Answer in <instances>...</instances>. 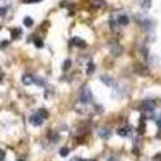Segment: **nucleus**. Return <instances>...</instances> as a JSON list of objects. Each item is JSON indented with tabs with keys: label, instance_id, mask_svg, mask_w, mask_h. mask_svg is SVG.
<instances>
[{
	"label": "nucleus",
	"instance_id": "cd10ccee",
	"mask_svg": "<svg viewBox=\"0 0 161 161\" xmlns=\"http://www.w3.org/2000/svg\"><path fill=\"white\" fill-rule=\"evenodd\" d=\"M5 11H6L5 6H0V15H5Z\"/></svg>",
	"mask_w": 161,
	"mask_h": 161
},
{
	"label": "nucleus",
	"instance_id": "c756f323",
	"mask_svg": "<svg viewBox=\"0 0 161 161\" xmlns=\"http://www.w3.org/2000/svg\"><path fill=\"white\" fill-rule=\"evenodd\" d=\"M158 126L161 127V116H160V119H158Z\"/></svg>",
	"mask_w": 161,
	"mask_h": 161
},
{
	"label": "nucleus",
	"instance_id": "393cba45",
	"mask_svg": "<svg viewBox=\"0 0 161 161\" xmlns=\"http://www.w3.org/2000/svg\"><path fill=\"white\" fill-rule=\"evenodd\" d=\"M3 160H5V152L0 150V161H3Z\"/></svg>",
	"mask_w": 161,
	"mask_h": 161
},
{
	"label": "nucleus",
	"instance_id": "2eb2a0df",
	"mask_svg": "<svg viewBox=\"0 0 161 161\" xmlns=\"http://www.w3.org/2000/svg\"><path fill=\"white\" fill-rule=\"evenodd\" d=\"M92 5H94L95 8H103V6H105V0H94Z\"/></svg>",
	"mask_w": 161,
	"mask_h": 161
},
{
	"label": "nucleus",
	"instance_id": "dca6fc26",
	"mask_svg": "<svg viewBox=\"0 0 161 161\" xmlns=\"http://www.w3.org/2000/svg\"><path fill=\"white\" fill-rule=\"evenodd\" d=\"M23 23H24V26H26V27H32V26H34L32 18H29V16H26V18H24V21H23Z\"/></svg>",
	"mask_w": 161,
	"mask_h": 161
},
{
	"label": "nucleus",
	"instance_id": "6e6552de",
	"mask_svg": "<svg viewBox=\"0 0 161 161\" xmlns=\"http://www.w3.org/2000/svg\"><path fill=\"white\" fill-rule=\"evenodd\" d=\"M100 79H102V82H103V84H107L108 87H114V85H116L114 79H113V77H109V76H102Z\"/></svg>",
	"mask_w": 161,
	"mask_h": 161
},
{
	"label": "nucleus",
	"instance_id": "4468645a",
	"mask_svg": "<svg viewBox=\"0 0 161 161\" xmlns=\"http://www.w3.org/2000/svg\"><path fill=\"white\" fill-rule=\"evenodd\" d=\"M94 71H95V64L92 63V61H89L87 63V74L90 76V74H94Z\"/></svg>",
	"mask_w": 161,
	"mask_h": 161
},
{
	"label": "nucleus",
	"instance_id": "4be33fe9",
	"mask_svg": "<svg viewBox=\"0 0 161 161\" xmlns=\"http://www.w3.org/2000/svg\"><path fill=\"white\" fill-rule=\"evenodd\" d=\"M37 113H39V114L42 116L44 119H45V118H49V111H47V109H39Z\"/></svg>",
	"mask_w": 161,
	"mask_h": 161
},
{
	"label": "nucleus",
	"instance_id": "20e7f679",
	"mask_svg": "<svg viewBox=\"0 0 161 161\" xmlns=\"http://www.w3.org/2000/svg\"><path fill=\"white\" fill-rule=\"evenodd\" d=\"M42 122H44V118L39 114V113H34V114H31L29 116V124L31 126H42Z\"/></svg>",
	"mask_w": 161,
	"mask_h": 161
},
{
	"label": "nucleus",
	"instance_id": "f03ea898",
	"mask_svg": "<svg viewBox=\"0 0 161 161\" xmlns=\"http://www.w3.org/2000/svg\"><path fill=\"white\" fill-rule=\"evenodd\" d=\"M155 108H156V103L153 100H145V102H142V103H140L139 111L145 113V114H150V113L155 111Z\"/></svg>",
	"mask_w": 161,
	"mask_h": 161
},
{
	"label": "nucleus",
	"instance_id": "6ab92c4d",
	"mask_svg": "<svg viewBox=\"0 0 161 161\" xmlns=\"http://www.w3.org/2000/svg\"><path fill=\"white\" fill-rule=\"evenodd\" d=\"M34 84H37V85L42 87V85H45V81H44L42 77H34Z\"/></svg>",
	"mask_w": 161,
	"mask_h": 161
},
{
	"label": "nucleus",
	"instance_id": "f8f14e48",
	"mask_svg": "<svg viewBox=\"0 0 161 161\" xmlns=\"http://www.w3.org/2000/svg\"><path fill=\"white\" fill-rule=\"evenodd\" d=\"M139 5L142 6V8H150L152 6V0H139Z\"/></svg>",
	"mask_w": 161,
	"mask_h": 161
},
{
	"label": "nucleus",
	"instance_id": "f257e3e1",
	"mask_svg": "<svg viewBox=\"0 0 161 161\" xmlns=\"http://www.w3.org/2000/svg\"><path fill=\"white\" fill-rule=\"evenodd\" d=\"M79 102L82 105H92L94 103V95H92L90 89L87 87V85H84V87L81 89V94H79Z\"/></svg>",
	"mask_w": 161,
	"mask_h": 161
},
{
	"label": "nucleus",
	"instance_id": "a211bd4d",
	"mask_svg": "<svg viewBox=\"0 0 161 161\" xmlns=\"http://www.w3.org/2000/svg\"><path fill=\"white\" fill-rule=\"evenodd\" d=\"M68 153H69V148H68V147H61L60 148V156H68Z\"/></svg>",
	"mask_w": 161,
	"mask_h": 161
},
{
	"label": "nucleus",
	"instance_id": "bb28decb",
	"mask_svg": "<svg viewBox=\"0 0 161 161\" xmlns=\"http://www.w3.org/2000/svg\"><path fill=\"white\" fill-rule=\"evenodd\" d=\"M153 161H161V153H158V155H156L155 158H153Z\"/></svg>",
	"mask_w": 161,
	"mask_h": 161
},
{
	"label": "nucleus",
	"instance_id": "5701e85b",
	"mask_svg": "<svg viewBox=\"0 0 161 161\" xmlns=\"http://www.w3.org/2000/svg\"><path fill=\"white\" fill-rule=\"evenodd\" d=\"M107 161H119V158H118V156H114V155H111Z\"/></svg>",
	"mask_w": 161,
	"mask_h": 161
},
{
	"label": "nucleus",
	"instance_id": "0eeeda50",
	"mask_svg": "<svg viewBox=\"0 0 161 161\" xmlns=\"http://www.w3.org/2000/svg\"><path fill=\"white\" fill-rule=\"evenodd\" d=\"M134 71L139 73V74H142V76H147V74H148V69H147L145 64H142V63H135L134 64Z\"/></svg>",
	"mask_w": 161,
	"mask_h": 161
},
{
	"label": "nucleus",
	"instance_id": "412c9836",
	"mask_svg": "<svg viewBox=\"0 0 161 161\" xmlns=\"http://www.w3.org/2000/svg\"><path fill=\"white\" fill-rule=\"evenodd\" d=\"M71 68V60H64V63H63V71H68Z\"/></svg>",
	"mask_w": 161,
	"mask_h": 161
},
{
	"label": "nucleus",
	"instance_id": "aec40b11",
	"mask_svg": "<svg viewBox=\"0 0 161 161\" xmlns=\"http://www.w3.org/2000/svg\"><path fill=\"white\" fill-rule=\"evenodd\" d=\"M145 132V122L143 119H140V124H139V134H143Z\"/></svg>",
	"mask_w": 161,
	"mask_h": 161
},
{
	"label": "nucleus",
	"instance_id": "1a4fd4ad",
	"mask_svg": "<svg viewBox=\"0 0 161 161\" xmlns=\"http://www.w3.org/2000/svg\"><path fill=\"white\" fill-rule=\"evenodd\" d=\"M129 134H131V127L129 126H124V127L118 129V135H121V137H127Z\"/></svg>",
	"mask_w": 161,
	"mask_h": 161
},
{
	"label": "nucleus",
	"instance_id": "c85d7f7f",
	"mask_svg": "<svg viewBox=\"0 0 161 161\" xmlns=\"http://www.w3.org/2000/svg\"><path fill=\"white\" fill-rule=\"evenodd\" d=\"M71 161H85V160H82V158H73Z\"/></svg>",
	"mask_w": 161,
	"mask_h": 161
},
{
	"label": "nucleus",
	"instance_id": "9d476101",
	"mask_svg": "<svg viewBox=\"0 0 161 161\" xmlns=\"http://www.w3.org/2000/svg\"><path fill=\"white\" fill-rule=\"evenodd\" d=\"M21 82H23L24 85L34 84V76H31V74H24V76H23V79H21Z\"/></svg>",
	"mask_w": 161,
	"mask_h": 161
},
{
	"label": "nucleus",
	"instance_id": "39448f33",
	"mask_svg": "<svg viewBox=\"0 0 161 161\" xmlns=\"http://www.w3.org/2000/svg\"><path fill=\"white\" fill-rule=\"evenodd\" d=\"M69 44H71V45H74V47H79V49H85V47H87V42L82 40L81 37H73V39L69 40Z\"/></svg>",
	"mask_w": 161,
	"mask_h": 161
},
{
	"label": "nucleus",
	"instance_id": "423d86ee",
	"mask_svg": "<svg viewBox=\"0 0 161 161\" xmlns=\"http://www.w3.org/2000/svg\"><path fill=\"white\" fill-rule=\"evenodd\" d=\"M97 134L100 139H103V140H108L109 137H111V129H108V127H100L97 131Z\"/></svg>",
	"mask_w": 161,
	"mask_h": 161
},
{
	"label": "nucleus",
	"instance_id": "7c9ffc66",
	"mask_svg": "<svg viewBox=\"0 0 161 161\" xmlns=\"http://www.w3.org/2000/svg\"><path fill=\"white\" fill-rule=\"evenodd\" d=\"M2 81H3V79H2V73H0V82H2Z\"/></svg>",
	"mask_w": 161,
	"mask_h": 161
},
{
	"label": "nucleus",
	"instance_id": "9b49d317",
	"mask_svg": "<svg viewBox=\"0 0 161 161\" xmlns=\"http://www.w3.org/2000/svg\"><path fill=\"white\" fill-rule=\"evenodd\" d=\"M23 36L21 27H16V29H11V39H18V37Z\"/></svg>",
	"mask_w": 161,
	"mask_h": 161
},
{
	"label": "nucleus",
	"instance_id": "b1692460",
	"mask_svg": "<svg viewBox=\"0 0 161 161\" xmlns=\"http://www.w3.org/2000/svg\"><path fill=\"white\" fill-rule=\"evenodd\" d=\"M36 47H39V49H40V47H44V42H42V40H36Z\"/></svg>",
	"mask_w": 161,
	"mask_h": 161
},
{
	"label": "nucleus",
	"instance_id": "7ed1b4c3",
	"mask_svg": "<svg viewBox=\"0 0 161 161\" xmlns=\"http://www.w3.org/2000/svg\"><path fill=\"white\" fill-rule=\"evenodd\" d=\"M114 21H116V24H118V26L124 27V26L129 24V16L126 15V13H118V15L114 16Z\"/></svg>",
	"mask_w": 161,
	"mask_h": 161
},
{
	"label": "nucleus",
	"instance_id": "ddd939ff",
	"mask_svg": "<svg viewBox=\"0 0 161 161\" xmlns=\"http://www.w3.org/2000/svg\"><path fill=\"white\" fill-rule=\"evenodd\" d=\"M111 49H113V53L118 57V55H121V52H122V49L119 45H116V44H111Z\"/></svg>",
	"mask_w": 161,
	"mask_h": 161
},
{
	"label": "nucleus",
	"instance_id": "f3484780",
	"mask_svg": "<svg viewBox=\"0 0 161 161\" xmlns=\"http://www.w3.org/2000/svg\"><path fill=\"white\" fill-rule=\"evenodd\" d=\"M58 139H60L58 132H52V134H50V142H52V143H57V142H58Z\"/></svg>",
	"mask_w": 161,
	"mask_h": 161
},
{
	"label": "nucleus",
	"instance_id": "a878e982",
	"mask_svg": "<svg viewBox=\"0 0 161 161\" xmlns=\"http://www.w3.org/2000/svg\"><path fill=\"white\" fill-rule=\"evenodd\" d=\"M42 2V0H26V3H39Z\"/></svg>",
	"mask_w": 161,
	"mask_h": 161
}]
</instances>
